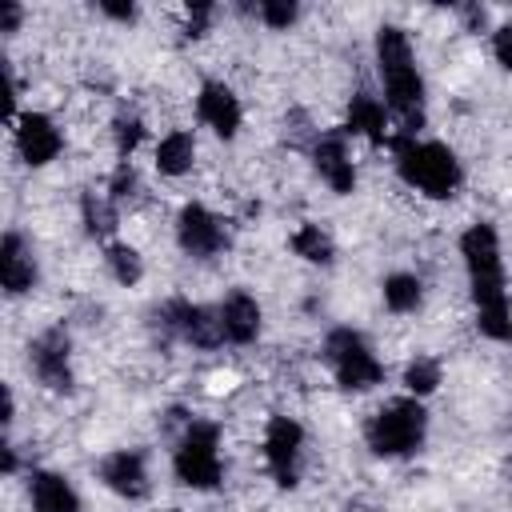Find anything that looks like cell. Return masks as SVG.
Instances as JSON below:
<instances>
[{
    "label": "cell",
    "mask_w": 512,
    "mask_h": 512,
    "mask_svg": "<svg viewBox=\"0 0 512 512\" xmlns=\"http://www.w3.org/2000/svg\"><path fill=\"white\" fill-rule=\"evenodd\" d=\"M392 148H396L400 176L408 184H416L420 192L444 200L460 184V164H456V156L444 144H416L412 132H400V136H392Z\"/></svg>",
    "instance_id": "3957f363"
},
{
    "label": "cell",
    "mask_w": 512,
    "mask_h": 512,
    "mask_svg": "<svg viewBox=\"0 0 512 512\" xmlns=\"http://www.w3.org/2000/svg\"><path fill=\"white\" fill-rule=\"evenodd\" d=\"M348 128L352 132H364L368 140H384L388 132H384V104H376L368 92H360V96H352V104H348Z\"/></svg>",
    "instance_id": "ac0fdd59"
},
{
    "label": "cell",
    "mask_w": 512,
    "mask_h": 512,
    "mask_svg": "<svg viewBox=\"0 0 512 512\" xmlns=\"http://www.w3.org/2000/svg\"><path fill=\"white\" fill-rule=\"evenodd\" d=\"M100 476H104V484L112 492H120L128 500H140L148 492V472H144V456L140 452H116V456H108L104 468H100Z\"/></svg>",
    "instance_id": "4fadbf2b"
},
{
    "label": "cell",
    "mask_w": 512,
    "mask_h": 512,
    "mask_svg": "<svg viewBox=\"0 0 512 512\" xmlns=\"http://www.w3.org/2000/svg\"><path fill=\"white\" fill-rule=\"evenodd\" d=\"M316 168H320V176L332 184V192H352V184H356V172H352V160H348V152H344V140L340 136H324L320 144H316Z\"/></svg>",
    "instance_id": "2e32d148"
},
{
    "label": "cell",
    "mask_w": 512,
    "mask_h": 512,
    "mask_svg": "<svg viewBox=\"0 0 512 512\" xmlns=\"http://www.w3.org/2000/svg\"><path fill=\"white\" fill-rule=\"evenodd\" d=\"M16 148L28 164H48L56 152H60V132L48 116L40 112H28L20 116V128H16Z\"/></svg>",
    "instance_id": "8fae6325"
},
{
    "label": "cell",
    "mask_w": 512,
    "mask_h": 512,
    "mask_svg": "<svg viewBox=\"0 0 512 512\" xmlns=\"http://www.w3.org/2000/svg\"><path fill=\"white\" fill-rule=\"evenodd\" d=\"M300 444H304L300 424H296V420H288V416H272L268 436H264V456H268V468H272V476H276V484H280V488H292V484H296Z\"/></svg>",
    "instance_id": "52a82bcc"
},
{
    "label": "cell",
    "mask_w": 512,
    "mask_h": 512,
    "mask_svg": "<svg viewBox=\"0 0 512 512\" xmlns=\"http://www.w3.org/2000/svg\"><path fill=\"white\" fill-rule=\"evenodd\" d=\"M140 136H144V128H140L136 116H120L116 120V148H120V156H128L140 144Z\"/></svg>",
    "instance_id": "d4e9b609"
},
{
    "label": "cell",
    "mask_w": 512,
    "mask_h": 512,
    "mask_svg": "<svg viewBox=\"0 0 512 512\" xmlns=\"http://www.w3.org/2000/svg\"><path fill=\"white\" fill-rule=\"evenodd\" d=\"M424 424H428V416H424V408L416 400H396V404H388V408H380L372 416L368 444H372L376 456H404V452L420 448Z\"/></svg>",
    "instance_id": "277c9868"
},
{
    "label": "cell",
    "mask_w": 512,
    "mask_h": 512,
    "mask_svg": "<svg viewBox=\"0 0 512 512\" xmlns=\"http://www.w3.org/2000/svg\"><path fill=\"white\" fill-rule=\"evenodd\" d=\"M328 360H332L336 380H340L344 388H372V384H380V376H384L380 360L368 352L364 336H356L352 328H336V332L328 336Z\"/></svg>",
    "instance_id": "5b68a950"
},
{
    "label": "cell",
    "mask_w": 512,
    "mask_h": 512,
    "mask_svg": "<svg viewBox=\"0 0 512 512\" xmlns=\"http://www.w3.org/2000/svg\"><path fill=\"white\" fill-rule=\"evenodd\" d=\"M200 120L216 132V136H236V128H240V104H236V96H232V88H224V84H204L200 88Z\"/></svg>",
    "instance_id": "7c38bea8"
},
{
    "label": "cell",
    "mask_w": 512,
    "mask_h": 512,
    "mask_svg": "<svg viewBox=\"0 0 512 512\" xmlns=\"http://www.w3.org/2000/svg\"><path fill=\"white\" fill-rule=\"evenodd\" d=\"M164 320H168L172 332H180L184 340H192V344H200V348H212V344L224 340V332H220V312H208V308H200V304L176 300V304L164 308Z\"/></svg>",
    "instance_id": "30bf717a"
},
{
    "label": "cell",
    "mask_w": 512,
    "mask_h": 512,
    "mask_svg": "<svg viewBox=\"0 0 512 512\" xmlns=\"http://www.w3.org/2000/svg\"><path fill=\"white\" fill-rule=\"evenodd\" d=\"M32 512H80V500L64 476L36 472L32 476Z\"/></svg>",
    "instance_id": "e0dca14e"
},
{
    "label": "cell",
    "mask_w": 512,
    "mask_h": 512,
    "mask_svg": "<svg viewBox=\"0 0 512 512\" xmlns=\"http://www.w3.org/2000/svg\"><path fill=\"white\" fill-rule=\"evenodd\" d=\"M468 276H472V300L480 308V332L492 340H508L512 336V312H508V296H504V272H500V244L492 224H472L460 240Z\"/></svg>",
    "instance_id": "6da1fadb"
},
{
    "label": "cell",
    "mask_w": 512,
    "mask_h": 512,
    "mask_svg": "<svg viewBox=\"0 0 512 512\" xmlns=\"http://www.w3.org/2000/svg\"><path fill=\"white\" fill-rule=\"evenodd\" d=\"M192 152H196V144H192L188 132H168L160 140V148H156V168L164 176H180V172L192 168Z\"/></svg>",
    "instance_id": "d6986e66"
},
{
    "label": "cell",
    "mask_w": 512,
    "mask_h": 512,
    "mask_svg": "<svg viewBox=\"0 0 512 512\" xmlns=\"http://www.w3.org/2000/svg\"><path fill=\"white\" fill-rule=\"evenodd\" d=\"M32 280H36V264H32L24 240L8 232L4 244H0V284H4L12 296H20V292L32 288Z\"/></svg>",
    "instance_id": "9a60e30c"
},
{
    "label": "cell",
    "mask_w": 512,
    "mask_h": 512,
    "mask_svg": "<svg viewBox=\"0 0 512 512\" xmlns=\"http://www.w3.org/2000/svg\"><path fill=\"white\" fill-rule=\"evenodd\" d=\"M384 304H388L392 312H408V308H416V304H420V280L408 276V272L388 276V280H384Z\"/></svg>",
    "instance_id": "ffe728a7"
},
{
    "label": "cell",
    "mask_w": 512,
    "mask_h": 512,
    "mask_svg": "<svg viewBox=\"0 0 512 512\" xmlns=\"http://www.w3.org/2000/svg\"><path fill=\"white\" fill-rule=\"evenodd\" d=\"M176 236H180V248L192 252V256H212V252H220V244L228 240L224 228H220V220H216L208 208H200V204H188V208L180 212Z\"/></svg>",
    "instance_id": "9c48e42d"
},
{
    "label": "cell",
    "mask_w": 512,
    "mask_h": 512,
    "mask_svg": "<svg viewBox=\"0 0 512 512\" xmlns=\"http://www.w3.org/2000/svg\"><path fill=\"white\" fill-rule=\"evenodd\" d=\"M32 368L36 376L52 388V392H68L72 388V368H68V336L60 328L44 332L36 344H32Z\"/></svg>",
    "instance_id": "ba28073f"
},
{
    "label": "cell",
    "mask_w": 512,
    "mask_h": 512,
    "mask_svg": "<svg viewBox=\"0 0 512 512\" xmlns=\"http://www.w3.org/2000/svg\"><path fill=\"white\" fill-rule=\"evenodd\" d=\"M176 476L188 488H216L220 480V456H216V428L192 424L176 448Z\"/></svg>",
    "instance_id": "8992f818"
},
{
    "label": "cell",
    "mask_w": 512,
    "mask_h": 512,
    "mask_svg": "<svg viewBox=\"0 0 512 512\" xmlns=\"http://www.w3.org/2000/svg\"><path fill=\"white\" fill-rule=\"evenodd\" d=\"M492 52H496V60L512 72V24H504V28H496V40H492Z\"/></svg>",
    "instance_id": "83f0119b"
},
{
    "label": "cell",
    "mask_w": 512,
    "mask_h": 512,
    "mask_svg": "<svg viewBox=\"0 0 512 512\" xmlns=\"http://www.w3.org/2000/svg\"><path fill=\"white\" fill-rule=\"evenodd\" d=\"M132 188H136V172L128 168V160L112 172V200H124V196H132Z\"/></svg>",
    "instance_id": "4316f807"
},
{
    "label": "cell",
    "mask_w": 512,
    "mask_h": 512,
    "mask_svg": "<svg viewBox=\"0 0 512 512\" xmlns=\"http://www.w3.org/2000/svg\"><path fill=\"white\" fill-rule=\"evenodd\" d=\"M100 8H104L108 16H116V20H132V16H136V8H132V4H100Z\"/></svg>",
    "instance_id": "4dcf8cb0"
},
{
    "label": "cell",
    "mask_w": 512,
    "mask_h": 512,
    "mask_svg": "<svg viewBox=\"0 0 512 512\" xmlns=\"http://www.w3.org/2000/svg\"><path fill=\"white\" fill-rule=\"evenodd\" d=\"M84 224H88L92 236H108V232L116 228V216H112V208L100 204L96 196H84Z\"/></svg>",
    "instance_id": "cb8c5ba5"
},
{
    "label": "cell",
    "mask_w": 512,
    "mask_h": 512,
    "mask_svg": "<svg viewBox=\"0 0 512 512\" xmlns=\"http://www.w3.org/2000/svg\"><path fill=\"white\" fill-rule=\"evenodd\" d=\"M376 56H380V76L388 88V104L404 116V132H412L420 124V104H424V80L412 64V48L408 36L392 24H384L376 32Z\"/></svg>",
    "instance_id": "7a4b0ae2"
},
{
    "label": "cell",
    "mask_w": 512,
    "mask_h": 512,
    "mask_svg": "<svg viewBox=\"0 0 512 512\" xmlns=\"http://www.w3.org/2000/svg\"><path fill=\"white\" fill-rule=\"evenodd\" d=\"M16 24H20V4L4 0V4H0V28H4V32H16Z\"/></svg>",
    "instance_id": "f1b7e54d"
},
{
    "label": "cell",
    "mask_w": 512,
    "mask_h": 512,
    "mask_svg": "<svg viewBox=\"0 0 512 512\" xmlns=\"http://www.w3.org/2000/svg\"><path fill=\"white\" fill-rule=\"evenodd\" d=\"M168 512H180V508H168Z\"/></svg>",
    "instance_id": "1f68e13d"
},
{
    "label": "cell",
    "mask_w": 512,
    "mask_h": 512,
    "mask_svg": "<svg viewBox=\"0 0 512 512\" xmlns=\"http://www.w3.org/2000/svg\"><path fill=\"white\" fill-rule=\"evenodd\" d=\"M220 332L232 344L256 340V332H260V308H256V300L248 292H232L224 300V308H220Z\"/></svg>",
    "instance_id": "5bb4252c"
},
{
    "label": "cell",
    "mask_w": 512,
    "mask_h": 512,
    "mask_svg": "<svg viewBox=\"0 0 512 512\" xmlns=\"http://www.w3.org/2000/svg\"><path fill=\"white\" fill-rule=\"evenodd\" d=\"M260 16H264V24H272V28H288V24L296 20V4H288V0H268V4H260Z\"/></svg>",
    "instance_id": "484cf974"
},
{
    "label": "cell",
    "mask_w": 512,
    "mask_h": 512,
    "mask_svg": "<svg viewBox=\"0 0 512 512\" xmlns=\"http://www.w3.org/2000/svg\"><path fill=\"white\" fill-rule=\"evenodd\" d=\"M208 12H212L208 4H196V8L188 12V36H200V32H204V20H208Z\"/></svg>",
    "instance_id": "f546056e"
},
{
    "label": "cell",
    "mask_w": 512,
    "mask_h": 512,
    "mask_svg": "<svg viewBox=\"0 0 512 512\" xmlns=\"http://www.w3.org/2000/svg\"><path fill=\"white\" fill-rule=\"evenodd\" d=\"M108 268H112V276L120 280V284H136L140 280V252L136 248H128V244H112L108 248Z\"/></svg>",
    "instance_id": "7402d4cb"
},
{
    "label": "cell",
    "mask_w": 512,
    "mask_h": 512,
    "mask_svg": "<svg viewBox=\"0 0 512 512\" xmlns=\"http://www.w3.org/2000/svg\"><path fill=\"white\" fill-rule=\"evenodd\" d=\"M292 248H296V256H304V260H312V264H328V260H332V240L320 232V224H304V228L292 236Z\"/></svg>",
    "instance_id": "44dd1931"
},
{
    "label": "cell",
    "mask_w": 512,
    "mask_h": 512,
    "mask_svg": "<svg viewBox=\"0 0 512 512\" xmlns=\"http://www.w3.org/2000/svg\"><path fill=\"white\" fill-rule=\"evenodd\" d=\"M404 384H408V392L428 396V392L440 384V364L428 360V356H416V360L408 364V372H404Z\"/></svg>",
    "instance_id": "603a6c76"
}]
</instances>
